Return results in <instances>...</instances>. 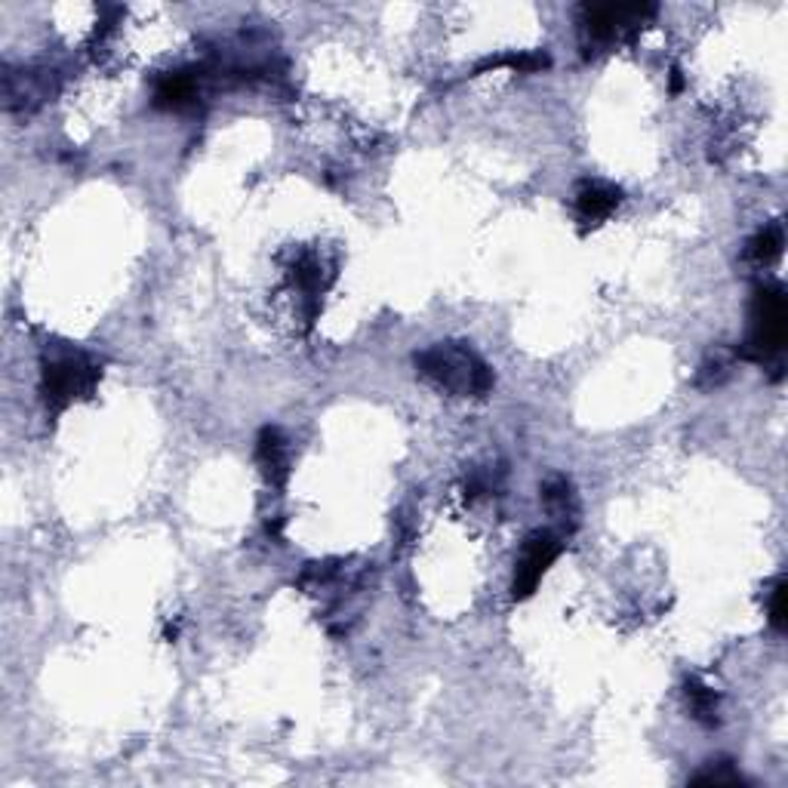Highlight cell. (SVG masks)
Masks as SVG:
<instances>
[{"label":"cell","mask_w":788,"mask_h":788,"mask_svg":"<svg viewBox=\"0 0 788 788\" xmlns=\"http://www.w3.org/2000/svg\"><path fill=\"white\" fill-rule=\"evenodd\" d=\"M542 502L548 506V511L555 514L557 521H567V518H576V502H573V487L564 478L548 480L542 487Z\"/></svg>","instance_id":"8"},{"label":"cell","mask_w":788,"mask_h":788,"mask_svg":"<svg viewBox=\"0 0 788 788\" xmlns=\"http://www.w3.org/2000/svg\"><path fill=\"white\" fill-rule=\"evenodd\" d=\"M102 367L80 352H65L44 364V401L49 410H63L75 398H87L99 382Z\"/></svg>","instance_id":"2"},{"label":"cell","mask_w":788,"mask_h":788,"mask_svg":"<svg viewBox=\"0 0 788 788\" xmlns=\"http://www.w3.org/2000/svg\"><path fill=\"white\" fill-rule=\"evenodd\" d=\"M259 463H263L265 478L271 484H284L290 468H287V441L280 437L278 429H263L259 434Z\"/></svg>","instance_id":"7"},{"label":"cell","mask_w":788,"mask_h":788,"mask_svg":"<svg viewBox=\"0 0 788 788\" xmlns=\"http://www.w3.org/2000/svg\"><path fill=\"white\" fill-rule=\"evenodd\" d=\"M786 296L776 287H761L755 293V306H752V333L745 342V355L757 357V360L776 355L786 342Z\"/></svg>","instance_id":"3"},{"label":"cell","mask_w":788,"mask_h":788,"mask_svg":"<svg viewBox=\"0 0 788 788\" xmlns=\"http://www.w3.org/2000/svg\"><path fill=\"white\" fill-rule=\"evenodd\" d=\"M419 373L450 395L459 398H484L493 388V370L480 360L468 345H434L417 357Z\"/></svg>","instance_id":"1"},{"label":"cell","mask_w":788,"mask_h":788,"mask_svg":"<svg viewBox=\"0 0 788 788\" xmlns=\"http://www.w3.org/2000/svg\"><path fill=\"white\" fill-rule=\"evenodd\" d=\"M557 555H561V540H557L555 533L536 530V533L526 536L521 557H518V564H514V582H511L514 601H524V598H530V595L540 588L542 576L555 564Z\"/></svg>","instance_id":"4"},{"label":"cell","mask_w":788,"mask_h":788,"mask_svg":"<svg viewBox=\"0 0 788 788\" xmlns=\"http://www.w3.org/2000/svg\"><path fill=\"white\" fill-rule=\"evenodd\" d=\"M619 201H622V191L617 186L586 182L576 195V213L586 225H601L603 219H610V213L617 210Z\"/></svg>","instance_id":"6"},{"label":"cell","mask_w":788,"mask_h":788,"mask_svg":"<svg viewBox=\"0 0 788 788\" xmlns=\"http://www.w3.org/2000/svg\"><path fill=\"white\" fill-rule=\"evenodd\" d=\"M687 699H690V709H693L699 721L714 724V714H718V696H714V690L690 680V684H687Z\"/></svg>","instance_id":"10"},{"label":"cell","mask_w":788,"mask_h":788,"mask_svg":"<svg viewBox=\"0 0 788 788\" xmlns=\"http://www.w3.org/2000/svg\"><path fill=\"white\" fill-rule=\"evenodd\" d=\"M656 13V7H586L582 10V34L591 44H613L619 37H629Z\"/></svg>","instance_id":"5"},{"label":"cell","mask_w":788,"mask_h":788,"mask_svg":"<svg viewBox=\"0 0 788 788\" xmlns=\"http://www.w3.org/2000/svg\"><path fill=\"white\" fill-rule=\"evenodd\" d=\"M770 622L773 629H786V582L783 579H776V586L770 591Z\"/></svg>","instance_id":"11"},{"label":"cell","mask_w":788,"mask_h":788,"mask_svg":"<svg viewBox=\"0 0 788 788\" xmlns=\"http://www.w3.org/2000/svg\"><path fill=\"white\" fill-rule=\"evenodd\" d=\"M779 253H783V229L779 225H770V229L757 232L752 237V244H748V259L757 265L773 263Z\"/></svg>","instance_id":"9"}]
</instances>
